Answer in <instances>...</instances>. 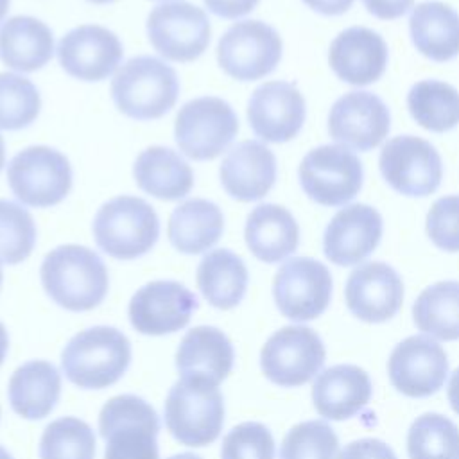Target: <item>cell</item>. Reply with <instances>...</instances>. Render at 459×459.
Wrapping results in <instances>:
<instances>
[{"label":"cell","instance_id":"1","mask_svg":"<svg viewBox=\"0 0 459 459\" xmlns=\"http://www.w3.org/2000/svg\"><path fill=\"white\" fill-rule=\"evenodd\" d=\"M41 285L48 298L72 312L91 310L108 294L109 276L102 258L86 246H57L41 262Z\"/></svg>","mask_w":459,"mask_h":459},{"label":"cell","instance_id":"2","mask_svg":"<svg viewBox=\"0 0 459 459\" xmlns=\"http://www.w3.org/2000/svg\"><path fill=\"white\" fill-rule=\"evenodd\" d=\"M179 95V79L172 66L152 56L126 61L111 81L117 109L134 120H156L169 113Z\"/></svg>","mask_w":459,"mask_h":459},{"label":"cell","instance_id":"3","mask_svg":"<svg viewBox=\"0 0 459 459\" xmlns=\"http://www.w3.org/2000/svg\"><path fill=\"white\" fill-rule=\"evenodd\" d=\"M131 362L129 339L113 326L75 333L61 353L65 377L82 389H104L122 378Z\"/></svg>","mask_w":459,"mask_h":459},{"label":"cell","instance_id":"4","mask_svg":"<svg viewBox=\"0 0 459 459\" xmlns=\"http://www.w3.org/2000/svg\"><path fill=\"white\" fill-rule=\"evenodd\" d=\"M97 246L117 260H134L149 253L160 237L154 208L134 195H117L104 203L91 224Z\"/></svg>","mask_w":459,"mask_h":459},{"label":"cell","instance_id":"5","mask_svg":"<svg viewBox=\"0 0 459 459\" xmlns=\"http://www.w3.org/2000/svg\"><path fill=\"white\" fill-rule=\"evenodd\" d=\"M165 425L172 437L185 446L213 443L224 423V400L217 385L195 380H178L163 405Z\"/></svg>","mask_w":459,"mask_h":459},{"label":"cell","instance_id":"6","mask_svg":"<svg viewBox=\"0 0 459 459\" xmlns=\"http://www.w3.org/2000/svg\"><path fill=\"white\" fill-rule=\"evenodd\" d=\"M158 430L156 411L134 394L113 396L99 414L104 459H158Z\"/></svg>","mask_w":459,"mask_h":459},{"label":"cell","instance_id":"7","mask_svg":"<svg viewBox=\"0 0 459 459\" xmlns=\"http://www.w3.org/2000/svg\"><path fill=\"white\" fill-rule=\"evenodd\" d=\"M238 133V117L219 97H197L183 104L176 115L174 136L179 151L197 161L222 154Z\"/></svg>","mask_w":459,"mask_h":459},{"label":"cell","instance_id":"8","mask_svg":"<svg viewBox=\"0 0 459 459\" xmlns=\"http://www.w3.org/2000/svg\"><path fill=\"white\" fill-rule=\"evenodd\" d=\"M11 192L27 206L50 208L59 204L72 188L68 158L54 147L32 145L20 151L7 165Z\"/></svg>","mask_w":459,"mask_h":459},{"label":"cell","instance_id":"9","mask_svg":"<svg viewBox=\"0 0 459 459\" xmlns=\"http://www.w3.org/2000/svg\"><path fill=\"white\" fill-rule=\"evenodd\" d=\"M303 192L321 206H344L362 188V163L344 145H319L298 169Z\"/></svg>","mask_w":459,"mask_h":459},{"label":"cell","instance_id":"10","mask_svg":"<svg viewBox=\"0 0 459 459\" xmlns=\"http://www.w3.org/2000/svg\"><path fill=\"white\" fill-rule=\"evenodd\" d=\"M283 43L274 27L260 20L233 23L217 43V63L237 81L269 75L281 59Z\"/></svg>","mask_w":459,"mask_h":459},{"label":"cell","instance_id":"11","mask_svg":"<svg viewBox=\"0 0 459 459\" xmlns=\"http://www.w3.org/2000/svg\"><path fill=\"white\" fill-rule=\"evenodd\" d=\"M210 20L190 2L158 4L147 16V38L154 50L169 61L190 63L210 45Z\"/></svg>","mask_w":459,"mask_h":459},{"label":"cell","instance_id":"12","mask_svg":"<svg viewBox=\"0 0 459 459\" xmlns=\"http://www.w3.org/2000/svg\"><path fill=\"white\" fill-rule=\"evenodd\" d=\"M326 359L321 337L308 326L292 325L276 330L260 351L264 375L280 387H298L319 373Z\"/></svg>","mask_w":459,"mask_h":459},{"label":"cell","instance_id":"13","mask_svg":"<svg viewBox=\"0 0 459 459\" xmlns=\"http://www.w3.org/2000/svg\"><path fill=\"white\" fill-rule=\"evenodd\" d=\"M378 167L387 185L409 197L434 194L443 178V161L436 147L412 134L387 140L380 151Z\"/></svg>","mask_w":459,"mask_h":459},{"label":"cell","instance_id":"14","mask_svg":"<svg viewBox=\"0 0 459 459\" xmlns=\"http://www.w3.org/2000/svg\"><path fill=\"white\" fill-rule=\"evenodd\" d=\"M273 296L278 310L292 321L321 316L332 298V276L326 265L308 256L287 260L274 276Z\"/></svg>","mask_w":459,"mask_h":459},{"label":"cell","instance_id":"15","mask_svg":"<svg viewBox=\"0 0 459 459\" xmlns=\"http://www.w3.org/2000/svg\"><path fill=\"white\" fill-rule=\"evenodd\" d=\"M393 387L409 398L437 393L448 375V359L441 344L425 335H411L398 342L387 360Z\"/></svg>","mask_w":459,"mask_h":459},{"label":"cell","instance_id":"16","mask_svg":"<svg viewBox=\"0 0 459 459\" xmlns=\"http://www.w3.org/2000/svg\"><path fill=\"white\" fill-rule=\"evenodd\" d=\"M195 294L174 280H154L129 301V321L143 335H165L188 325L197 308Z\"/></svg>","mask_w":459,"mask_h":459},{"label":"cell","instance_id":"17","mask_svg":"<svg viewBox=\"0 0 459 459\" xmlns=\"http://www.w3.org/2000/svg\"><path fill=\"white\" fill-rule=\"evenodd\" d=\"M391 127L389 109L371 91H348L339 97L328 115L330 136L344 147L366 152L382 143Z\"/></svg>","mask_w":459,"mask_h":459},{"label":"cell","instance_id":"18","mask_svg":"<svg viewBox=\"0 0 459 459\" xmlns=\"http://www.w3.org/2000/svg\"><path fill=\"white\" fill-rule=\"evenodd\" d=\"M124 56L118 36L102 25H79L68 30L57 45V59L61 68L88 82L108 79Z\"/></svg>","mask_w":459,"mask_h":459},{"label":"cell","instance_id":"19","mask_svg":"<svg viewBox=\"0 0 459 459\" xmlns=\"http://www.w3.org/2000/svg\"><path fill=\"white\" fill-rule=\"evenodd\" d=\"M307 115L301 91L287 81L260 84L247 102V122L253 133L271 143L292 140L303 127Z\"/></svg>","mask_w":459,"mask_h":459},{"label":"cell","instance_id":"20","mask_svg":"<svg viewBox=\"0 0 459 459\" xmlns=\"http://www.w3.org/2000/svg\"><path fill=\"white\" fill-rule=\"evenodd\" d=\"M382 228V215L373 206L362 203L344 206L325 230V256L335 265H355L377 249Z\"/></svg>","mask_w":459,"mask_h":459},{"label":"cell","instance_id":"21","mask_svg":"<svg viewBox=\"0 0 459 459\" xmlns=\"http://www.w3.org/2000/svg\"><path fill=\"white\" fill-rule=\"evenodd\" d=\"M350 312L366 323H384L396 316L403 301L400 274L384 262H366L351 271L344 287Z\"/></svg>","mask_w":459,"mask_h":459},{"label":"cell","instance_id":"22","mask_svg":"<svg viewBox=\"0 0 459 459\" xmlns=\"http://www.w3.org/2000/svg\"><path fill=\"white\" fill-rule=\"evenodd\" d=\"M221 185L237 201H258L276 181V158L273 151L256 140L233 145L219 167Z\"/></svg>","mask_w":459,"mask_h":459},{"label":"cell","instance_id":"23","mask_svg":"<svg viewBox=\"0 0 459 459\" xmlns=\"http://www.w3.org/2000/svg\"><path fill=\"white\" fill-rule=\"evenodd\" d=\"M387 45L368 27H350L330 43L328 63L333 74L353 86L378 81L387 66Z\"/></svg>","mask_w":459,"mask_h":459},{"label":"cell","instance_id":"24","mask_svg":"<svg viewBox=\"0 0 459 459\" xmlns=\"http://www.w3.org/2000/svg\"><path fill=\"white\" fill-rule=\"evenodd\" d=\"M235 360V351L226 333L215 326H195L185 333L176 351V368L181 378H195L217 385Z\"/></svg>","mask_w":459,"mask_h":459},{"label":"cell","instance_id":"25","mask_svg":"<svg viewBox=\"0 0 459 459\" xmlns=\"http://www.w3.org/2000/svg\"><path fill=\"white\" fill-rule=\"evenodd\" d=\"M369 375L353 364H337L317 375L312 385L316 411L326 420H348L371 398Z\"/></svg>","mask_w":459,"mask_h":459},{"label":"cell","instance_id":"26","mask_svg":"<svg viewBox=\"0 0 459 459\" xmlns=\"http://www.w3.org/2000/svg\"><path fill=\"white\" fill-rule=\"evenodd\" d=\"M244 238L249 251L258 260L276 264L296 251L299 244V226L285 206L264 203L249 212Z\"/></svg>","mask_w":459,"mask_h":459},{"label":"cell","instance_id":"27","mask_svg":"<svg viewBox=\"0 0 459 459\" xmlns=\"http://www.w3.org/2000/svg\"><path fill=\"white\" fill-rule=\"evenodd\" d=\"M54 54L50 27L34 16H13L0 27V59L18 72L43 68Z\"/></svg>","mask_w":459,"mask_h":459},{"label":"cell","instance_id":"28","mask_svg":"<svg viewBox=\"0 0 459 459\" xmlns=\"http://www.w3.org/2000/svg\"><path fill=\"white\" fill-rule=\"evenodd\" d=\"M416 50L436 63L459 56V13L443 2H421L409 18Z\"/></svg>","mask_w":459,"mask_h":459},{"label":"cell","instance_id":"29","mask_svg":"<svg viewBox=\"0 0 459 459\" xmlns=\"http://www.w3.org/2000/svg\"><path fill=\"white\" fill-rule=\"evenodd\" d=\"M133 176L140 190L161 201L181 199L194 185L190 165L176 151L161 145L147 147L138 154Z\"/></svg>","mask_w":459,"mask_h":459},{"label":"cell","instance_id":"30","mask_svg":"<svg viewBox=\"0 0 459 459\" xmlns=\"http://www.w3.org/2000/svg\"><path fill=\"white\" fill-rule=\"evenodd\" d=\"M61 394V375L47 360H29L11 377L7 396L13 411L25 420L48 416Z\"/></svg>","mask_w":459,"mask_h":459},{"label":"cell","instance_id":"31","mask_svg":"<svg viewBox=\"0 0 459 459\" xmlns=\"http://www.w3.org/2000/svg\"><path fill=\"white\" fill-rule=\"evenodd\" d=\"M224 231L222 210L208 199H188L174 208L169 219V240L179 253L208 251Z\"/></svg>","mask_w":459,"mask_h":459},{"label":"cell","instance_id":"32","mask_svg":"<svg viewBox=\"0 0 459 459\" xmlns=\"http://www.w3.org/2000/svg\"><path fill=\"white\" fill-rule=\"evenodd\" d=\"M197 287L203 298L215 308L237 307L247 289V267L230 249H213L197 265Z\"/></svg>","mask_w":459,"mask_h":459},{"label":"cell","instance_id":"33","mask_svg":"<svg viewBox=\"0 0 459 459\" xmlns=\"http://www.w3.org/2000/svg\"><path fill=\"white\" fill-rule=\"evenodd\" d=\"M418 330L441 341L459 339V281H437L421 290L412 305Z\"/></svg>","mask_w":459,"mask_h":459},{"label":"cell","instance_id":"34","mask_svg":"<svg viewBox=\"0 0 459 459\" xmlns=\"http://www.w3.org/2000/svg\"><path fill=\"white\" fill-rule=\"evenodd\" d=\"M411 117L427 131L445 133L459 124V91L443 81L425 79L407 93Z\"/></svg>","mask_w":459,"mask_h":459},{"label":"cell","instance_id":"35","mask_svg":"<svg viewBox=\"0 0 459 459\" xmlns=\"http://www.w3.org/2000/svg\"><path fill=\"white\" fill-rule=\"evenodd\" d=\"M409 459H459V429L437 412L418 416L407 432Z\"/></svg>","mask_w":459,"mask_h":459},{"label":"cell","instance_id":"36","mask_svg":"<svg viewBox=\"0 0 459 459\" xmlns=\"http://www.w3.org/2000/svg\"><path fill=\"white\" fill-rule=\"evenodd\" d=\"M95 434L91 427L74 416L50 421L39 441V459H93Z\"/></svg>","mask_w":459,"mask_h":459},{"label":"cell","instance_id":"37","mask_svg":"<svg viewBox=\"0 0 459 459\" xmlns=\"http://www.w3.org/2000/svg\"><path fill=\"white\" fill-rule=\"evenodd\" d=\"M41 109L38 88L23 75L0 74V129L18 131L30 126Z\"/></svg>","mask_w":459,"mask_h":459},{"label":"cell","instance_id":"38","mask_svg":"<svg viewBox=\"0 0 459 459\" xmlns=\"http://www.w3.org/2000/svg\"><path fill=\"white\" fill-rule=\"evenodd\" d=\"M36 244L32 215L18 203L0 199V260L14 265L29 258Z\"/></svg>","mask_w":459,"mask_h":459},{"label":"cell","instance_id":"39","mask_svg":"<svg viewBox=\"0 0 459 459\" xmlns=\"http://www.w3.org/2000/svg\"><path fill=\"white\" fill-rule=\"evenodd\" d=\"M280 459H339V439L321 420L301 421L285 434Z\"/></svg>","mask_w":459,"mask_h":459},{"label":"cell","instance_id":"40","mask_svg":"<svg viewBox=\"0 0 459 459\" xmlns=\"http://www.w3.org/2000/svg\"><path fill=\"white\" fill-rule=\"evenodd\" d=\"M221 459H274L271 430L258 421H244L233 427L222 437Z\"/></svg>","mask_w":459,"mask_h":459},{"label":"cell","instance_id":"41","mask_svg":"<svg viewBox=\"0 0 459 459\" xmlns=\"http://www.w3.org/2000/svg\"><path fill=\"white\" fill-rule=\"evenodd\" d=\"M427 235L436 247L459 251V195H445L434 201L425 221Z\"/></svg>","mask_w":459,"mask_h":459},{"label":"cell","instance_id":"42","mask_svg":"<svg viewBox=\"0 0 459 459\" xmlns=\"http://www.w3.org/2000/svg\"><path fill=\"white\" fill-rule=\"evenodd\" d=\"M339 459H396V455L384 441L364 437L348 443L339 454Z\"/></svg>","mask_w":459,"mask_h":459},{"label":"cell","instance_id":"43","mask_svg":"<svg viewBox=\"0 0 459 459\" xmlns=\"http://www.w3.org/2000/svg\"><path fill=\"white\" fill-rule=\"evenodd\" d=\"M260 0H204L210 13L226 20H237L251 13Z\"/></svg>","mask_w":459,"mask_h":459},{"label":"cell","instance_id":"44","mask_svg":"<svg viewBox=\"0 0 459 459\" xmlns=\"http://www.w3.org/2000/svg\"><path fill=\"white\" fill-rule=\"evenodd\" d=\"M368 13L380 20H396L403 16L414 0H362Z\"/></svg>","mask_w":459,"mask_h":459},{"label":"cell","instance_id":"45","mask_svg":"<svg viewBox=\"0 0 459 459\" xmlns=\"http://www.w3.org/2000/svg\"><path fill=\"white\" fill-rule=\"evenodd\" d=\"M312 11L325 16H339L346 13L355 0H303Z\"/></svg>","mask_w":459,"mask_h":459},{"label":"cell","instance_id":"46","mask_svg":"<svg viewBox=\"0 0 459 459\" xmlns=\"http://www.w3.org/2000/svg\"><path fill=\"white\" fill-rule=\"evenodd\" d=\"M446 396H448V402H450L452 409L459 414V368L450 377Z\"/></svg>","mask_w":459,"mask_h":459},{"label":"cell","instance_id":"47","mask_svg":"<svg viewBox=\"0 0 459 459\" xmlns=\"http://www.w3.org/2000/svg\"><path fill=\"white\" fill-rule=\"evenodd\" d=\"M7 348H9L7 330H5V326H4V325H2V321H0V364H2V362H4V359H5Z\"/></svg>","mask_w":459,"mask_h":459},{"label":"cell","instance_id":"48","mask_svg":"<svg viewBox=\"0 0 459 459\" xmlns=\"http://www.w3.org/2000/svg\"><path fill=\"white\" fill-rule=\"evenodd\" d=\"M5 165V143H4V136L0 134V172Z\"/></svg>","mask_w":459,"mask_h":459},{"label":"cell","instance_id":"49","mask_svg":"<svg viewBox=\"0 0 459 459\" xmlns=\"http://www.w3.org/2000/svg\"><path fill=\"white\" fill-rule=\"evenodd\" d=\"M9 4H11V0H0V22L5 18V14L9 11Z\"/></svg>","mask_w":459,"mask_h":459},{"label":"cell","instance_id":"50","mask_svg":"<svg viewBox=\"0 0 459 459\" xmlns=\"http://www.w3.org/2000/svg\"><path fill=\"white\" fill-rule=\"evenodd\" d=\"M169 459H201L199 455H194V454H188V452H185V454H178V455H172V457H169Z\"/></svg>","mask_w":459,"mask_h":459},{"label":"cell","instance_id":"51","mask_svg":"<svg viewBox=\"0 0 459 459\" xmlns=\"http://www.w3.org/2000/svg\"><path fill=\"white\" fill-rule=\"evenodd\" d=\"M0 459H13V457H11V454H9L4 446H0Z\"/></svg>","mask_w":459,"mask_h":459},{"label":"cell","instance_id":"52","mask_svg":"<svg viewBox=\"0 0 459 459\" xmlns=\"http://www.w3.org/2000/svg\"><path fill=\"white\" fill-rule=\"evenodd\" d=\"M88 2L97 4V5H104V4H111V2H115V0H88Z\"/></svg>","mask_w":459,"mask_h":459},{"label":"cell","instance_id":"53","mask_svg":"<svg viewBox=\"0 0 459 459\" xmlns=\"http://www.w3.org/2000/svg\"><path fill=\"white\" fill-rule=\"evenodd\" d=\"M2 276H4V274H2V264H0V285H2Z\"/></svg>","mask_w":459,"mask_h":459}]
</instances>
